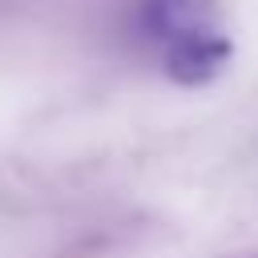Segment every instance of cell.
Wrapping results in <instances>:
<instances>
[{
  "mask_svg": "<svg viewBox=\"0 0 258 258\" xmlns=\"http://www.w3.org/2000/svg\"><path fill=\"white\" fill-rule=\"evenodd\" d=\"M137 24L161 48V60L226 36L218 20V0H137Z\"/></svg>",
  "mask_w": 258,
  "mask_h": 258,
  "instance_id": "1",
  "label": "cell"
}]
</instances>
